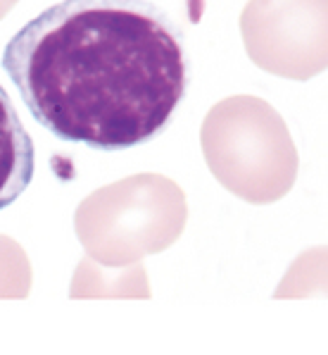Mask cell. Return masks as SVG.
Here are the masks:
<instances>
[{
  "instance_id": "cell-1",
  "label": "cell",
  "mask_w": 328,
  "mask_h": 355,
  "mask_svg": "<svg viewBox=\"0 0 328 355\" xmlns=\"http://www.w3.org/2000/svg\"><path fill=\"white\" fill-rule=\"evenodd\" d=\"M3 67L51 134L98 150L162 134L188 84L181 31L147 0H60L10 38Z\"/></svg>"
},
{
  "instance_id": "cell-2",
  "label": "cell",
  "mask_w": 328,
  "mask_h": 355,
  "mask_svg": "<svg viewBox=\"0 0 328 355\" xmlns=\"http://www.w3.org/2000/svg\"><path fill=\"white\" fill-rule=\"evenodd\" d=\"M200 146L217 182L248 203L281 200L298 179L300 157L286 119L257 96L219 101L205 114Z\"/></svg>"
},
{
  "instance_id": "cell-3",
  "label": "cell",
  "mask_w": 328,
  "mask_h": 355,
  "mask_svg": "<svg viewBox=\"0 0 328 355\" xmlns=\"http://www.w3.org/2000/svg\"><path fill=\"white\" fill-rule=\"evenodd\" d=\"M188 220L185 196L162 174H134L93 191L74 212L84 250L102 267H131L167 250Z\"/></svg>"
},
{
  "instance_id": "cell-4",
  "label": "cell",
  "mask_w": 328,
  "mask_h": 355,
  "mask_svg": "<svg viewBox=\"0 0 328 355\" xmlns=\"http://www.w3.org/2000/svg\"><path fill=\"white\" fill-rule=\"evenodd\" d=\"M240 34L248 58L269 74L307 81L326 69V0H250Z\"/></svg>"
},
{
  "instance_id": "cell-5",
  "label": "cell",
  "mask_w": 328,
  "mask_h": 355,
  "mask_svg": "<svg viewBox=\"0 0 328 355\" xmlns=\"http://www.w3.org/2000/svg\"><path fill=\"white\" fill-rule=\"evenodd\" d=\"M34 169V141L8 91L0 86V210L10 207L29 189Z\"/></svg>"
},
{
  "instance_id": "cell-6",
  "label": "cell",
  "mask_w": 328,
  "mask_h": 355,
  "mask_svg": "<svg viewBox=\"0 0 328 355\" xmlns=\"http://www.w3.org/2000/svg\"><path fill=\"white\" fill-rule=\"evenodd\" d=\"M31 288V267L26 253L12 239L0 236V298H26Z\"/></svg>"
},
{
  "instance_id": "cell-7",
  "label": "cell",
  "mask_w": 328,
  "mask_h": 355,
  "mask_svg": "<svg viewBox=\"0 0 328 355\" xmlns=\"http://www.w3.org/2000/svg\"><path fill=\"white\" fill-rule=\"evenodd\" d=\"M205 8H207V0H185V15H188L190 24H200Z\"/></svg>"
},
{
  "instance_id": "cell-8",
  "label": "cell",
  "mask_w": 328,
  "mask_h": 355,
  "mask_svg": "<svg viewBox=\"0 0 328 355\" xmlns=\"http://www.w3.org/2000/svg\"><path fill=\"white\" fill-rule=\"evenodd\" d=\"M17 3H19V0H0V19L8 17V12H10V10H12Z\"/></svg>"
}]
</instances>
